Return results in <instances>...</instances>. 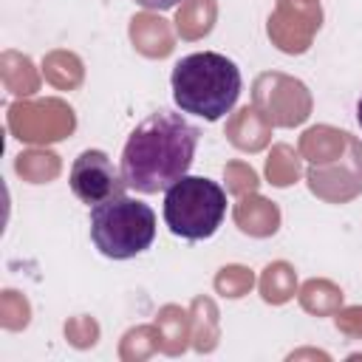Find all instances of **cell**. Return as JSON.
<instances>
[{
  "instance_id": "8992f818",
  "label": "cell",
  "mask_w": 362,
  "mask_h": 362,
  "mask_svg": "<svg viewBox=\"0 0 362 362\" xmlns=\"http://www.w3.org/2000/svg\"><path fill=\"white\" fill-rule=\"evenodd\" d=\"M136 6H141V8H150V11H170V8H175L181 0H133Z\"/></svg>"
},
{
  "instance_id": "3957f363",
  "label": "cell",
  "mask_w": 362,
  "mask_h": 362,
  "mask_svg": "<svg viewBox=\"0 0 362 362\" xmlns=\"http://www.w3.org/2000/svg\"><path fill=\"white\" fill-rule=\"evenodd\" d=\"M156 226L153 206L124 192L90 206V240L110 260H130L147 252L156 240Z\"/></svg>"
},
{
  "instance_id": "6da1fadb",
  "label": "cell",
  "mask_w": 362,
  "mask_h": 362,
  "mask_svg": "<svg viewBox=\"0 0 362 362\" xmlns=\"http://www.w3.org/2000/svg\"><path fill=\"white\" fill-rule=\"evenodd\" d=\"M201 130L178 110L158 107L144 116L122 150V178L139 195H156L173 187L195 161Z\"/></svg>"
},
{
  "instance_id": "5b68a950",
  "label": "cell",
  "mask_w": 362,
  "mask_h": 362,
  "mask_svg": "<svg viewBox=\"0 0 362 362\" xmlns=\"http://www.w3.org/2000/svg\"><path fill=\"white\" fill-rule=\"evenodd\" d=\"M68 184H71V192L88 206H96L127 189L122 170L110 161L105 150H82L71 164Z\"/></svg>"
},
{
  "instance_id": "7a4b0ae2",
  "label": "cell",
  "mask_w": 362,
  "mask_h": 362,
  "mask_svg": "<svg viewBox=\"0 0 362 362\" xmlns=\"http://www.w3.org/2000/svg\"><path fill=\"white\" fill-rule=\"evenodd\" d=\"M170 90L181 113H192L204 122H221L238 105L243 76L226 54L195 51L173 65Z\"/></svg>"
},
{
  "instance_id": "277c9868",
  "label": "cell",
  "mask_w": 362,
  "mask_h": 362,
  "mask_svg": "<svg viewBox=\"0 0 362 362\" xmlns=\"http://www.w3.org/2000/svg\"><path fill=\"white\" fill-rule=\"evenodd\" d=\"M226 189L206 175H181L164 189V223L175 238L206 240L226 218Z\"/></svg>"
},
{
  "instance_id": "52a82bcc",
  "label": "cell",
  "mask_w": 362,
  "mask_h": 362,
  "mask_svg": "<svg viewBox=\"0 0 362 362\" xmlns=\"http://www.w3.org/2000/svg\"><path fill=\"white\" fill-rule=\"evenodd\" d=\"M356 122H359V127H362V96H359V102H356Z\"/></svg>"
}]
</instances>
